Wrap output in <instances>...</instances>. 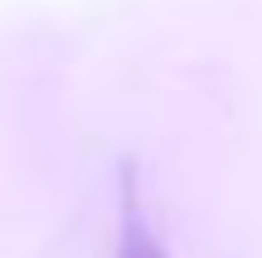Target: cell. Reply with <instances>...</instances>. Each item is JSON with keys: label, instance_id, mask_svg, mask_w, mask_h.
Masks as SVG:
<instances>
[{"label": "cell", "instance_id": "cell-1", "mask_svg": "<svg viewBox=\"0 0 262 258\" xmlns=\"http://www.w3.org/2000/svg\"><path fill=\"white\" fill-rule=\"evenodd\" d=\"M117 258H170L165 239L156 234L150 214L141 210L136 190L122 195V229H117Z\"/></svg>", "mask_w": 262, "mask_h": 258}]
</instances>
